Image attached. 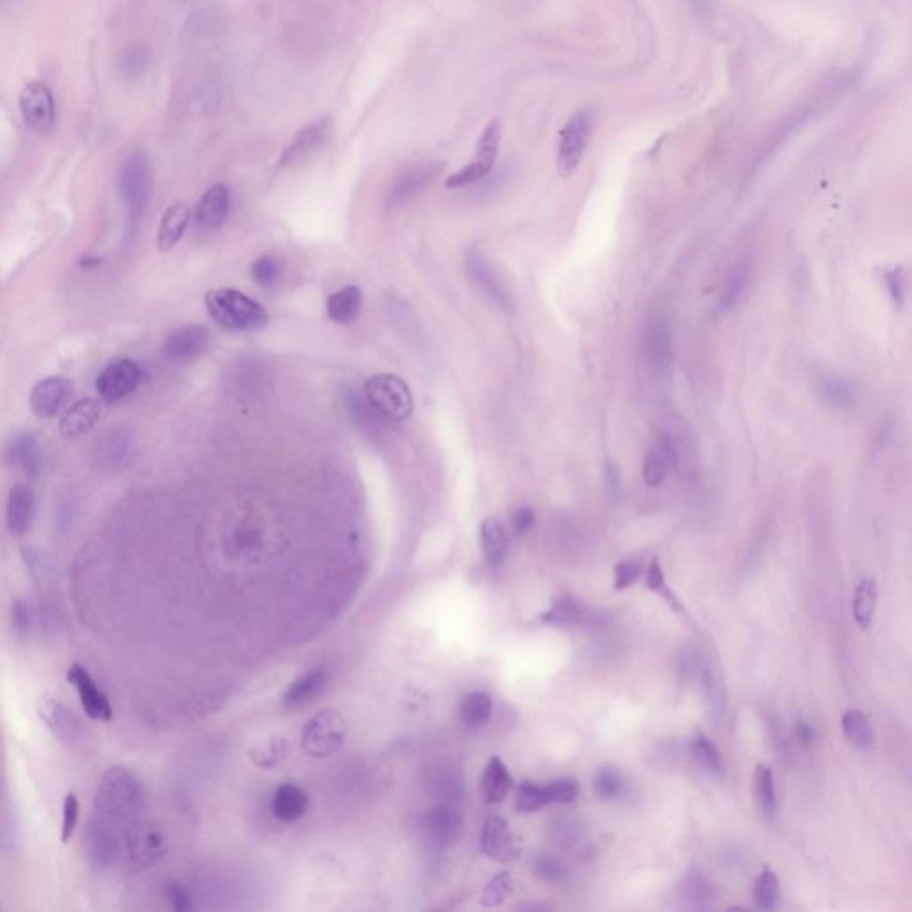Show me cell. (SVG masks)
I'll return each mask as SVG.
<instances>
[{"label": "cell", "mask_w": 912, "mask_h": 912, "mask_svg": "<svg viewBox=\"0 0 912 912\" xmlns=\"http://www.w3.org/2000/svg\"><path fill=\"white\" fill-rule=\"evenodd\" d=\"M752 896H754V902H756L759 909L770 911V909L777 907L779 898H781V886H779L777 875L772 870L765 868L763 872L759 873L758 879L754 882Z\"/></svg>", "instance_id": "cell-42"}, {"label": "cell", "mask_w": 912, "mask_h": 912, "mask_svg": "<svg viewBox=\"0 0 912 912\" xmlns=\"http://www.w3.org/2000/svg\"><path fill=\"white\" fill-rule=\"evenodd\" d=\"M20 843V822L17 807L8 782L0 779V847L8 852L17 850Z\"/></svg>", "instance_id": "cell-33"}, {"label": "cell", "mask_w": 912, "mask_h": 912, "mask_svg": "<svg viewBox=\"0 0 912 912\" xmlns=\"http://www.w3.org/2000/svg\"><path fill=\"white\" fill-rule=\"evenodd\" d=\"M818 394L827 405L834 408H850L854 405V389L843 378H823Z\"/></svg>", "instance_id": "cell-43"}, {"label": "cell", "mask_w": 912, "mask_h": 912, "mask_svg": "<svg viewBox=\"0 0 912 912\" xmlns=\"http://www.w3.org/2000/svg\"><path fill=\"white\" fill-rule=\"evenodd\" d=\"M501 136H503V125L501 120L494 118L492 122L485 127V131L478 139L474 159L464 168L455 171L446 179V188L460 189L465 186H471L485 179L489 175L494 164H496L497 154H499V145H501Z\"/></svg>", "instance_id": "cell-6"}, {"label": "cell", "mask_w": 912, "mask_h": 912, "mask_svg": "<svg viewBox=\"0 0 912 912\" xmlns=\"http://www.w3.org/2000/svg\"><path fill=\"white\" fill-rule=\"evenodd\" d=\"M34 613L31 606L22 601L15 599L11 604V626L15 629L20 638L29 635L33 631Z\"/></svg>", "instance_id": "cell-53"}, {"label": "cell", "mask_w": 912, "mask_h": 912, "mask_svg": "<svg viewBox=\"0 0 912 912\" xmlns=\"http://www.w3.org/2000/svg\"><path fill=\"white\" fill-rule=\"evenodd\" d=\"M688 4H690L695 17H706L709 8H711V0H688Z\"/></svg>", "instance_id": "cell-62"}, {"label": "cell", "mask_w": 912, "mask_h": 912, "mask_svg": "<svg viewBox=\"0 0 912 912\" xmlns=\"http://www.w3.org/2000/svg\"><path fill=\"white\" fill-rule=\"evenodd\" d=\"M20 113L31 131L47 136L56 127V100L43 81H31L20 91Z\"/></svg>", "instance_id": "cell-9"}, {"label": "cell", "mask_w": 912, "mask_h": 912, "mask_svg": "<svg viewBox=\"0 0 912 912\" xmlns=\"http://www.w3.org/2000/svg\"><path fill=\"white\" fill-rule=\"evenodd\" d=\"M677 464V453L674 442L667 433L654 437L651 449L645 456L644 481L649 487H660L667 480L668 474Z\"/></svg>", "instance_id": "cell-23"}, {"label": "cell", "mask_w": 912, "mask_h": 912, "mask_svg": "<svg viewBox=\"0 0 912 912\" xmlns=\"http://www.w3.org/2000/svg\"><path fill=\"white\" fill-rule=\"evenodd\" d=\"M644 355L647 362L656 369L668 366L670 360V337L667 325L660 318L649 319L644 332Z\"/></svg>", "instance_id": "cell-32"}, {"label": "cell", "mask_w": 912, "mask_h": 912, "mask_svg": "<svg viewBox=\"0 0 912 912\" xmlns=\"http://www.w3.org/2000/svg\"><path fill=\"white\" fill-rule=\"evenodd\" d=\"M193 212L186 202L171 204L163 214V220L157 232V248L161 252H170L179 245L180 239L186 234Z\"/></svg>", "instance_id": "cell-26"}, {"label": "cell", "mask_w": 912, "mask_h": 912, "mask_svg": "<svg viewBox=\"0 0 912 912\" xmlns=\"http://www.w3.org/2000/svg\"><path fill=\"white\" fill-rule=\"evenodd\" d=\"M754 797L758 800L759 807L766 818H774L777 811V795H775L774 772L766 765L756 766L754 772Z\"/></svg>", "instance_id": "cell-40"}, {"label": "cell", "mask_w": 912, "mask_h": 912, "mask_svg": "<svg viewBox=\"0 0 912 912\" xmlns=\"http://www.w3.org/2000/svg\"><path fill=\"white\" fill-rule=\"evenodd\" d=\"M465 268L474 284L480 287L483 293L496 303L499 309L510 312L513 309V300L505 282L497 275L496 269L490 264L489 259L480 250H469L465 255Z\"/></svg>", "instance_id": "cell-14"}, {"label": "cell", "mask_w": 912, "mask_h": 912, "mask_svg": "<svg viewBox=\"0 0 912 912\" xmlns=\"http://www.w3.org/2000/svg\"><path fill=\"white\" fill-rule=\"evenodd\" d=\"M118 188L123 204L129 209L132 221H138L147 211L148 202L154 191V171L152 163L145 152H134L129 155L120 170Z\"/></svg>", "instance_id": "cell-4"}, {"label": "cell", "mask_w": 912, "mask_h": 912, "mask_svg": "<svg viewBox=\"0 0 912 912\" xmlns=\"http://www.w3.org/2000/svg\"><path fill=\"white\" fill-rule=\"evenodd\" d=\"M204 303L212 321L227 332H257L268 326V310L236 289H211Z\"/></svg>", "instance_id": "cell-2"}, {"label": "cell", "mask_w": 912, "mask_h": 912, "mask_svg": "<svg viewBox=\"0 0 912 912\" xmlns=\"http://www.w3.org/2000/svg\"><path fill=\"white\" fill-rule=\"evenodd\" d=\"M141 380H143V369L134 360H116L98 375V396L106 403L120 401L136 391Z\"/></svg>", "instance_id": "cell-13"}, {"label": "cell", "mask_w": 912, "mask_h": 912, "mask_svg": "<svg viewBox=\"0 0 912 912\" xmlns=\"http://www.w3.org/2000/svg\"><path fill=\"white\" fill-rule=\"evenodd\" d=\"M513 888L512 873H499L481 893V905L483 907H497L505 902L506 896L510 895Z\"/></svg>", "instance_id": "cell-47"}, {"label": "cell", "mask_w": 912, "mask_h": 912, "mask_svg": "<svg viewBox=\"0 0 912 912\" xmlns=\"http://www.w3.org/2000/svg\"><path fill=\"white\" fill-rule=\"evenodd\" d=\"M549 804L546 786H538L533 782H522L517 790V809L521 813H533Z\"/></svg>", "instance_id": "cell-46"}, {"label": "cell", "mask_w": 912, "mask_h": 912, "mask_svg": "<svg viewBox=\"0 0 912 912\" xmlns=\"http://www.w3.org/2000/svg\"><path fill=\"white\" fill-rule=\"evenodd\" d=\"M81 264L82 266H88V268H91V266H98V264H100V259H97V257H95V259L88 257V259H84Z\"/></svg>", "instance_id": "cell-63"}, {"label": "cell", "mask_w": 912, "mask_h": 912, "mask_svg": "<svg viewBox=\"0 0 912 912\" xmlns=\"http://www.w3.org/2000/svg\"><path fill=\"white\" fill-rule=\"evenodd\" d=\"M280 271H282V266L277 259L269 257V255H264L261 259L253 262L250 266V275H252V280L259 287H273L277 284L278 278H280Z\"/></svg>", "instance_id": "cell-49"}, {"label": "cell", "mask_w": 912, "mask_h": 912, "mask_svg": "<svg viewBox=\"0 0 912 912\" xmlns=\"http://www.w3.org/2000/svg\"><path fill=\"white\" fill-rule=\"evenodd\" d=\"M490 715H492V697L485 692L469 693L458 709L460 722L467 727H480L489 720Z\"/></svg>", "instance_id": "cell-39"}, {"label": "cell", "mask_w": 912, "mask_h": 912, "mask_svg": "<svg viewBox=\"0 0 912 912\" xmlns=\"http://www.w3.org/2000/svg\"><path fill=\"white\" fill-rule=\"evenodd\" d=\"M535 526V512L530 506H522L517 512L513 513V528L517 535L528 533Z\"/></svg>", "instance_id": "cell-60"}, {"label": "cell", "mask_w": 912, "mask_h": 912, "mask_svg": "<svg viewBox=\"0 0 912 912\" xmlns=\"http://www.w3.org/2000/svg\"><path fill=\"white\" fill-rule=\"evenodd\" d=\"M592 131H594V113L590 109L579 111L563 125L560 138H558V159H556L558 173L562 175L563 179H569L578 170Z\"/></svg>", "instance_id": "cell-5"}, {"label": "cell", "mask_w": 912, "mask_h": 912, "mask_svg": "<svg viewBox=\"0 0 912 912\" xmlns=\"http://www.w3.org/2000/svg\"><path fill=\"white\" fill-rule=\"evenodd\" d=\"M125 848L132 863L139 868H150L161 863L168 852V843L164 832L152 822L129 823L125 831Z\"/></svg>", "instance_id": "cell-10"}, {"label": "cell", "mask_w": 912, "mask_h": 912, "mask_svg": "<svg viewBox=\"0 0 912 912\" xmlns=\"http://www.w3.org/2000/svg\"><path fill=\"white\" fill-rule=\"evenodd\" d=\"M549 804H570L579 795L578 782L574 779H558L546 784Z\"/></svg>", "instance_id": "cell-52"}, {"label": "cell", "mask_w": 912, "mask_h": 912, "mask_svg": "<svg viewBox=\"0 0 912 912\" xmlns=\"http://www.w3.org/2000/svg\"><path fill=\"white\" fill-rule=\"evenodd\" d=\"M147 66V47H143V45H131V47H127V49L123 50V54L120 56V70H122L123 75H127V77L134 79V77L145 74Z\"/></svg>", "instance_id": "cell-50"}, {"label": "cell", "mask_w": 912, "mask_h": 912, "mask_svg": "<svg viewBox=\"0 0 912 912\" xmlns=\"http://www.w3.org/2000/svg\"><path fill=\"white\" fill-rule=\"evenodd\" d=\"M362 310V291L357 285H346L326 300V314L335 325H351Z\"/></svg>", "instance_id": "cell-30"}, {"label": "cell", "mask_w": 912, "mask_h": 912, "mask_svg": "<svg viewBox=\"0 0 912 912\" xmlns=\"http://www.w3.org/2000/svg\"><path fill=\"white\" fill-rule=\"evenodd\" d=\"M307 807H309L307 793L302 788H298L296 784H289V782H285L280 788H277L273 795V802H271L273 815L285 823L300 820L307 813Z\"/></svg>", "instance_id": "cell-31"}, {"label": "cell", "mask_w": 912, "mask_h": 912, "mask_svg": "<svg viewBox=\"0 0 912 912\" xmlns=\"http://www.w3.org/2000/svg\"><path fill=\"white\" fill-rule=\"evenodd\" d=\"M544 620L553 626H594L601 622V615L590 611L574 597L565 595L554 601L553 606L544 613Z\"/></svg>", "instance_id": "cell-27"}, {"label": "cell", "mask_w": 912, "mask_h": 912, "mask_svg": "<svg viewBox=\"0 0 912 912\" xmlns=\"http://www.w3.org/2000/svg\"><path fill=\"white\" fill-rule=\"evenodd\" d=\"M690 750H692L693 759L711 774L720 775L724 772V761L718 752L717 745L709 740L706 734H695L690 741Z\"/></svg>", "instance_id": "cell-41"}, {"label": "cell", "mask_w": 912, "mask_h": 912, "mask_svg": "<svg viewBox=\"0 0 912 912\" xmlns=\"http://www.w3.org/2000/svg\"><path fill=\"white\" fill-rule=\"evenodd\" d=\"M330 131H332L330 116L319 118L316 122L303 127L302 131L296 134V138L284 148L278 166L280 168H298V166L309 163L310 159L325 147Z\"/></svg>", "instance_id": "cell-11"}, {"label": "cell", "mask_w": 912, "mask_h": 912, "mask_svg": "<svg viewBox=\"0 0 912 912\" xmlns=\"http://www.w3.org/2000/svg\"><path fill=\"white\" fill-rule=\"evenodd\" d=\"M164 895H166V900H168L171 909L175 912H189L195 907L193 893L182 882H170L164 888Z\"/></svg>", "instance_id": "cell-55"}, {"label": "cell", "mask_w": 912, "mask_h": 912, "mask_svg": "<svg viewBox=\"0 0 912 912\" xmlns=\"http://www.w3.org/2000/svg\"><path fill=\"white\" fill-rule=\"evenodd\" d=\"M535 872L540 879L546 882H562L567 879V868L563 866L562 861L554 859L551 855H540L535 863Z\"/></svg>", "instance_id": "cell-56"}, {"label": "cell", "mask_w": 912, "mask_h": 912, "mask_svg": "<svg viewBox=\"0 0 912 912\" xmlns=\"http://www.w3.org/2000/svg\"><path fill=\"white\" fill-rule=\"evenodd\" d=\"M328 684V670L326 668H312L298 677L284 695V708L300 709L312 701H316L319 693L323 692Z\"/></svg>", "instance_id": "cell-28"}, {"label": "cell", "mask_w": 912, "mask_h": 912, "mask_svg": "<svg viewBox=\"0 0 912 912\" xmlns=\"http://www.w3.org/2000/svg\"><path fill=\"white\" fill-rule=\"evenodd\" d=\"M2 462L13 469H20L22 473L38 478L43 473L45 456L41 451L40 442L33 433H15L2 448Z\"/></svg>", "instance_id": "cell-16"}, {"label": "cell", "mask_w": 912, "mask_h": 912, "mask_svg": "<svg viewBox=\"0 0 912 912\" xmlns=\"http://www.w3.org/2000/svg\"><path fill=\"white\" fill-rule=\"evenodd\" d=\"M645 583H647V587H649V590H652V592H658V594L665 595V599H667L668 603L672 604L674 608H681V606H679V603H677V599L674 597V594H672V592H670V590L667 588V583H665V574H663V570H661V565L660 562H658V558H654V560H652L651 567H649V570H647V578H645Z\"/></svg>", "instance_id": "cell-57"}, {"label": "cell", "mask_w": 912, "mask_h": 912, "mask_svg": "<svg viewBox=\"0 0 912 912\" xmlns=\"http://www.w3.org/2000/svg\"><path fill=\"white\" fill-rule=\"evenodd\" d=\"M423 831L435 847H449L462 834V816L451 806L432 807L424 815Z\"/></svg>", "instance_id": "cell-20"}, {"label": "cell", "mask_w": 912, "mask_h": 912, "mask_svg": "<svg viewBox=\"0 0 912 912\" xmlns=\"http://www.w3.org/2000/svg\"><path fill=\"white\" fill-rule=\"evenodd\" d=\"M877 581L873 578H864L859 581V585L854 590V601H852V611L857 626L863 631H868L873 624L875 617V608H877Z\"/></svg>", "instance_id": "cell-35"}, {"label": "cell", "mask_w": 912, "mask_h": 912, "mask_svg": "<svg viewBox=\"0 0 912 912\" xmlns=\"http://www.w3.org/2000/svg\"><path fill=\"white\" fill-rule=\"evenodd\" d=\"M797 740L800 741L802 745H809L811 741L815 740V729H813L811 725L806 724V722H798Z\"/></svg>", "instance_id": "cell-61"}, {"label": "cell", "mask_w": 912, "mask_h": 912, "mask_svg": "<svg viewBox=\"0 0 912 912\" xmlns=\"http://www.w3.org/2000/svg\"><path fill=\"white\" fill-rule=\"evenodd\" d=\"M556 836L560 839L563 847L572 848V850H585L588 845V832L585 825L576 820H565L556 827Z\"/></svg>", "instance_id": "cell-48"}, {"label": "cell", "mask_w": 912, "mask_h": 912, "mask_svg": "<svg viewBox=\"0 0 912 912\" xmlns=\"http://www.w3.org/2000/svg\"><path fill=\"white\" fill-rule=\"evenodd\" d=\"M444 170L442 163H428L407 171L392 184L391 191L387 195V205L396 207V205L407 202L410 198L423 193L424 189L430 188V184L437 180L440 173Z\"/></svg>", "instance_id": "cell-22"}, {"label": "cell", "mask_w": 912, "mask_h": 912, "mask_svg": "<svg viewBox=\"0 0 912 912\" xmlns=\"http://www.w3.org/2000/svg\"><path fill=\"white\" fill-rule=\"evenodd\" d=\"M841 725H843V733L847 736V740L854 745L855 749H872L875 736H873L872 724L868 718L864 717V713L857 709H848L847 713L843 715Z\"/></svg>", "instance_id": "cell-37"}, {"label": "cell", "mask_w": 912, "mask_h": 912, "mask_svg": "<svg viewBox=\"0 0 912 912\" xmlns=\"http://www.w3.org/2000/svg\"><path fill=\"white\" fill-rule=\"evenodd\" d=\"M22 558H24L25 567L31 570L34 578L47 579L54 576V563L50 560V556L36 549V547H24L22 549Z\"/></svg>", "instance_id": "cell-51"}, {"label": "cell", "mask_w": 912, "mask_h": 912, "mask_svg": "<svg viewBox=\"0 0 912 912\" xmlns=\"http://www.w3.org/2000/svg\"><path fill=\"white\" fill-rule=\"evenodd\" d=\"M512 775L508 772L505 763L499 758H492L485 768L481 779V791L489 804H499L505 800L506 795L512 790Z\"/></svg>", "instance_id": "cell-34"}, {"label": "cell", "mask_w": 912, "mask_h": 912, "mask_svg": "<svg viewBox=\"0 0 912 912\" xmlns=\"http://www.w3.org/2000/svg\"><path fill=\"white\" fill-rule=\"evenodd\" d=\"M747 285H749V266L743 262L734 269L733 275L725 284L724 293L720 298V310L727 312V310L733 309L734 305L740 302Z\"/></svg>", "instance_id": "cell-44"}, {"label": "cell", "mask_w": 912, "mask_h": 912, "mask_svg": "<svg viewBox=\"0 0 912 912\" xmlns=\"http://www.w3.org/2000/svg\"><path fill=\"white\" fill-rule=\"evenodd\" d=\"M640 576H642V563L636 562V560H624L615 567V588L624 590V588L633 587Z\"/></svg>", "instance_id": "cell-58"}, {"label": "cell", "mask_w": 912, "mask_h": 912, "mask_svg": "<svg viewBox=\"0 0 912 912\" xmlns=\"http://www.w3.org/2000/svg\"><path fill=\"white\" fill-rule=\"evenodd\" d=\"M228 205H230V191L225 184H216L205 191L204 196L198 200L193 221L196 230L211 234L227 220Z\"/></svg>", "instance_id": "cell-18"}, {"label": "cell", "mask_w": 912, "mask_h": 912, "mask_svg": "<svg viewBox=\"0 0 912 912\" xmlns=\"http://www.w3.org/2000/svg\"><path fill=\"white\" fill-rule=\"evenodd\" d=\"M364 396L367 405L389 421H407L414 412V398L410 387L399 376L391 373L371 376L366 382Z\"/></svg>", "instance_id": "cell-3"}, {"label": "cell", "mask_w": 912, "mask_h": 912, "mask_svg": "<svg viewBox=\"0 0 912 912\" xmlns=\"http://www.w3.org/2000/svg\"><path fill=\"white\" fill-rule=\"evenodd\" d=\"M481 848L490 859L506 863L519 855V843L513 838L508 822L499 816H490L481 832Z\"/></svg>", "instance_id": "cell-21"}, {"label": "cell", "mask_w": 912, "mask_h": 912, "mask_svg": "<svg viewBox=\"0 0 912 912\" xmlns=\"http://www.w3.org/2000/svg\"><path fill=\"white\" fill-rule=\"evenodd\" d=\"M100 416H102V401L95 398H84L77 401L74 407L66 410L59 428L68 439L81 437L84 433L90 432L91 428L98 423Z\"/></svg>", "instance_id": "cell-29"}, {"label": "cell", "mask_w": 912, "mask_h": 912, "mask_svg": "<svg viewBox=\"0 0 912 912\" xmlns=\"http://www.w3.org/2000/svg\"><path fill=\"white\" fill-rule=\"evenodd\" d=\"M624 790V781L615 768H603L595 774L594 795L599 800L610 802L620 797Z\"/></svg>", "instance_id": "cell-45"}, {"label": "cell", "mask_w": 912, "mask_h": 912, "mask_svg": "<svg viewBox=\"0 0 912 912\" xmlns=\"http://www.w3.org/2000/svg\"><path fill=\"white\" fill-rule=\"evenodd\" d=\"M79 813H81L79 800L75 797V793H68L63 802V822H61V841L63 843H68L74 836L75 827L79 823Z\"/></svg>", "instance_id": "cell-54"}, {"label": "cell", "mask_w": 912, "mask_h": 912, "mask_svg": "<svg viewBox=\"0 0 912 912\" xmlns=\"http://www.w3.org/2000/svg\"><path fill=\"white\" fill-rule=\"evenodd\" d=\"M132 451H134V440L129 430L123 428H113L104 433L97 442V462L107 469H120L123 465L131 462Z\"/></svg>", "instance_id": "cell-24"}, {"label": "cell", "mask_w": 912, "mask_h": 912, "mask_svg": "<svg viewBox=\"0 0 912 912\" xmlns=\"http://www.w3.org/2000/svg\"><path fill=\"white\" fill-rule=\"evenodd\" d=\"M681 889H683V896L686 898V902L692 904L695 909L709 907V904H711L713 898H715L713 884H711L708 877H706L701 870H697V868H692L690 872L686 873Z\"/></svg>", "instance_id": "cell-38"}, {"label": "cell", "mask_w": 912, "mask_h": 912, "mask_svg": "<svg viewBox=\"0 0 912 912\" xmlns=\"http://www.w3.org/2000/svg\"><path fill=\"white\" fill-rule=\"evenodd\" d=\"M66 677H68V683L72 684L79 693L82 709L91 720L107 722L113 718L111 702L107 699L106 693L98 688L97 681L88 672V668L75 663L68 668Z\"/></svg>", "instance_id": "cell-15"}, {"label": "cell", "mask_w": 912, "mask_h": 912, "mask_svg": "<svg viewBox=\"0 0 912 912\" xmlns=\"http://www.w3.org/2000/svg\"><path fill=\"white\" fill-rule=\"evenodd\" d=\"M143 807V786L131 770L109 768L98 782L95 813L114 823L129 822Z\"/></svg>", "instance_id": "cell-1"}, {"label": "cell", "mask_w": 912, "mask_h": 912, "mask_svg": "<svg viewBox=\"0 0 912 912\" xmlns=\"http://www.w3.org/2000/svg\"><path fill=\"white\" fill-rule=\"evenodd\" d=\"M38 715L50 733L63 745L79 747L86 741V727L82 724L81 718L77 717L72 709L66 708L63 702L45 697L38 706Z\"/></svg>", "instance_id": "cell-12"}, {"label": "cell", "mask_w": 912, "mask_h": 912, "mask_svg": "<svg viewBox=\"0 0 912 912\" xmlns=\"http://www.w3.org/2000/svg\"><path fill=\"white\" fill-rule=\"evenodd\" d=\"M34 510H36V503H34V494L31 489L25 485H15L13 489L9 490L8 506H6L8 530L17 537L25 535L33 526Z\"/></svg>", "instance_id": "cell-25"}, {"label": "cell", "mask_w": 912, "mask_h": 912, "mask_svg": "<svg viewBox=\"0 0 912 912\" xmlns=\"http://www.w3.org/2000/svg\"><path fill=\"white\" fill-rule=\"evenodd\" d=\"M481 549L489 565H501L508 553V537L501 522L496 519H485L481 522Z\"/></svg>", "instance_id": "cell-36"}, {"label": "cell", "mask_w": 912, "mask_h": 912, "mask_svg": "<svg viewBox=\"0 0 912 912\" xmlns=\"http://www.w3.org/2000/svg\"><path fill=\"white\" fill-rule=\"evenodd\" d=\"M346 733L344 718L334 709H325L303 727L302 749L312 758H328L341 749Z\"/></svg>", "instance_id": "cell-7"}, {"label": "cell", "mask_w": 912, "mask_h": 912, "mask_svg": "<svg viewBox=\"0 0 912 912\" xmlns=\"http://www.w3.org/2000/svg\"><path fill=\"white\" fill-rule=\"evenodd\" d=\"M72 396V383L63 376H50L34 385L31 392V408L41 419H50L61 412Z\"/></svg>", "instance_id": "cell-19"}, {"label": "cell", "mask_w": 912, "mask_h": 912, "mask_svg": "<svg viewBox=\"0 0 912 912\" xmlns=\"http://www.w3.org/2000/svg\"><path fill=\"white\" fill-rule=\"evenodd\" d=\"M884 282L888 285L889 294L895 300L896 305H902L905 300V277L904 269L893 268L886 271Z\"/></svg>", "instance_id": "cell-59"}, {"label": "cell", "mask_w": 912, "mask_h": 912, "mask_svg": "<svg viewBox=\"0 0 912 912\" xmlns=\"http://www.w3.org/2000/svg\"><path fill=\"white\" fill-rule=\"evenodd\" d=\"M209 342L211 334L205 326H184L164 341V357L171 362H189L200 357L209 348Z\"/></svg>", "instance_id": "cell-17"}, {"label": "cell", "mask_w": 912, "mask_h": 912, "mask_svg": "<svg viewBox=\"0 0 912 912\" xmlns=\"http://www.w3.org/2000/svg\"><path fill=\"white\" fill-rule=\"evenodd\" d=\"M113 823L95 813L90 816V820L82 832L84 854L95 870L104 872V870L113 868L122 854V839H120L118 831L114 829Z\"/></svg>", "instance_id": "cell-8"}]
</instances>
